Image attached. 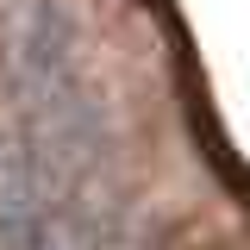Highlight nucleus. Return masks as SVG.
<instances>
[{"label": "nucleus", "instance_id": "f257e3e1", "mask_svg": "<svg viewBox=\"0 0 250 250\" xmlns=\"http://www.w3.org/2000/svg\"><path fill=\"white\" fill-rule=\"evenodd\" d=\"M25 144H31V169H38V188H44V207H57L106 156V106H100V94L82 88V82H62L57 94H44L31 106Z\"/></svg>", "mask_w": 250, "mask_h": 250}, {"label": "nucleus", "instance_id": "f03ea898", "mask_svg": "<svg viewBox=\"0 0 250 250\" xmlns=\"http://www.w3.org/2000/svg\"><path fill=\"white\" fill-rule=\"evenodd\" d=\"M82 50V25L62 0H25L6 25V82L13 94L38 106L44 94H57L69 82V62Z\"/></svg>", "mask_w": 250, "mask_h": 250}, {"label": "nucleus", "instance_id": "7ed1b4c3", "mask_svg": "<svg viewBox=\"0 0 250 250\" xmlns=\"http://www.w3.org/2000/svg\"><path fill=\"white\" fill-rule=\"evenodd\" d=\"M25 250H100V231H94L88 213H69V207H57V213H38V225H31Z\"/></svg>", "mask_w": 250, "mask_h": 250}]
</instances>
